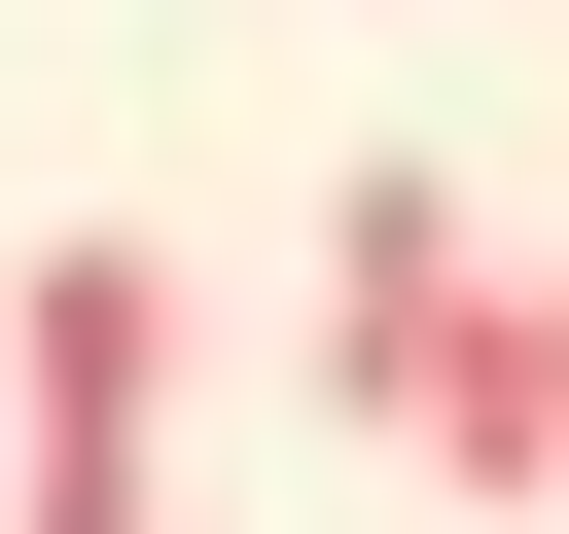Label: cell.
Wrapping results in <instances>:
<instances>
[{"instance_id":"6da1fadb","label":"cell","mask_w":569,"mask_h":534,"mask_svg":"<svg viewBox=\"0 0 569 534\" xmlns=\"http://www.w3.org/2000/svg\"><path fill=\"white\" fill-rule=\"evenodd\" d=\"M0 534H178V249L71 214L0 285Z\"/></svg>"},{"instance_id":"3957f363","label":"cell","mask_w":569,"mask_h":534,"mask_svg":"<svg viewBox=\"0 0 569 534\" xmlns=\"http://www.w3.org/2000/svg\"><path fill=\"white\" fill-rule=\"evenodd\" d=\"M462 498H569V285H462V392H427Z\"/></svg>"},{"instance_id":"7a4b0ae2","label":"cell","mask_w":569,"mask_h":534,"mask_svg":"<svg viewBox=\"0 0 569 534\" xmlns=\"http://www.w3.org/2000/svg\"><path fill=\"white\" fill-rule=\"evenodd\" d=\"M462 285H498V249H462L427 178H320V427H391V463H427V392H462Z\"/></svg>"}]
</instances>
